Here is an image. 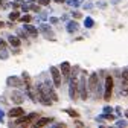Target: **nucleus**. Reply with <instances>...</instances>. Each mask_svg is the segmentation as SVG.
<instances>
[{
	"label": "nucleus",
	"mask_w": 128,
	"mask_h": 128,
	"mask_svg": "<svg viewBox=\"0 0 128 128\" xmlns=\"http://www.w3.org/2000/svg\"><path fill=\"white\" fill-rule=\"evenodd\" d=\"M37 101H40L43 105H52V99L49 93H47V88H46V84L44 82H38L37 84Z\"/></svg>",
	"instance_id": "f03ea898"
},
{
	"label": "nucleus",
	"mask_w": 128,
	"mask_h": 128,
	"mask_svg": "<svg viewBox=\"0 0 128 128\" xmlns=\"http://www.w3.org/2000/svg\"><path fill=\"white\" fill-rule=\"evenodd\" d=\"M50 23H58V18L56 17H50Z\"/></svg>",
	"instance_id": "2f4dec72"
},
{
	"label": "nucleus",
	"mask_w": 128,
	"mask_h": 128,
	"mask_svg": "<svg viewBox=\"0 0 128 128\" xmlns=\"http://www.w3.org/2000/svg\"><path fill=\"white\" fill-rule=\"evenodd\" d=\"M9 58V54L6 50V47L5 49H0V60H8Z\"/></svg>",
	"instance_id": "a211bd4d"
},
{
	"label": "nucleus",
	"mask_w": 128,
	"mask_h": 128,
	"mask_svg": "<svg viewBox=\"0 0 128 128\" xmlns=\"http://www.w3.org/2000/svg\"><path fill=\"white\" fill-rule=\"evenodd\" d=\"M8 41H9V44H11L12 47H18V46L22 44V41H20V38H18L17 35H9V37H8Z\"/></svg>",
	"instance_id": "ddd939ff"
},
{
	"label": "nucleus",
	"mask_w": 128,
	"mask_h": 128,
	"mask_svg": "<svg viewBox=\"0 0 128 128\" xmlns=\"http://www.w3.org/2000/svg\"><path fill=\"white\" fill-rule=\"evenodd\" d=\"M18 17H20V14H18L17 11H14V12H11V14H9V20H11V22L18 20Z\"/></svg>",
	"instance_id": "6ab92c4d"
},
{
	"label": "nucleus",
	"mask_w": 128,
	"mask_h": 128,
	"mask_svg": "<svg viewBox=\"0 0 128 128\" xmlns=\"http://www.w3.org/2000/svg\"><path fill=\"white\" fill-rule=\"evenodd\" d=\"M111 111H113V108H111V107H108V105L104 107V113H111Z\"/></svg>",
	"instance_id": "bb28decb"
},
{
	"label": "nucleus",
	"mask_w": 128,
	"mask_h": 128,
	"mask_svg": "<svg viewBox=\"0 0 128 128\" xmlns=\"http://www.w3.org/2000/svg\"><path fill=\"white\" fill-rule=\"evenodd\" d=\"M66 113L70 116V118H78L79 114H78V111H75V110H72V108H67L66 110Z\"/></svg>",
	"instance_id": "412c9836"
},
{
	"label": "nucleus",
	"mask_w": 128,
	"mask_h": 128,
	"mask_svg": "<svg viewBox=\"0 0 128 128\" xmlns=\"http://www.w3.org/2000/svg\"><path fill=\"white\" fill-rule=\"evenodd\" d=\"M29 9L35 11V12H38V11H40V6H37V5H29Z\"/></svg>",
	"instance_id": "393cba45"
},
{
	"label": "nucleus",
	"mask_w": 128,
	"mask_h": 128,
	"mask_svg": "<svg viewBox=\"0 0 128 128\" xmlns=\"http://www.w3.org/2000/svg\"><path fill=\"white\" fill-rule=\"evenodd\" d=\"M18 20H20L22 23H30V22H32V17H30L29 14H24V15H22Z\"/></svg>",
	"instance_id": "f3484780"
},
{
	"label": "nucleus",
	"mask_w": 128,
	"mask_h": 128,
	"mask_svg": "<svg viewBox=\"0 0 128 128\" xmlns=\"http://www.w3.org/2000/svg\"><path fill=\"white\" fill-rule=\"evenodd\" d=\"M23 98H24V96L22 94V92H12V101L15 104H22L23 102Z\"/></svg>",
	"instance_id": "4468645a"
},
{
	"label": "nucleus",
	"mask_w": 128,
	"mask_h": 128,
	"mask_svg": "<svg viewBox=\"0 0 128 128\" xmlns=\"http://www.w3.org/2000/svg\"><path fill=\"white\" fill-rule=\"evenodd\" d=\"M58 70H60V73L62 75L64 81H67V79H69V76H70V64H69L67 61H62Z\"/></svg>",
	"instance_id": "0eeeda50"
},
{
	"label": "nucleus",
	"mask_w": 128,
	"mask_h": 128,
	"mask_svg": "<svg viewBox=\"0 0 128 128\" xmlns=\"http://www.w3.org/2000/svg\"><path fill=\"white\" fill-rule=\"evenodd\" d=\"M81 76L78 78V96L82 101L88 98V86H87V72L86 70H79Z\"/></svg>",
	"instance_id": "f257e3e1"
},
{
	"label": "nucleus",
	"mask_w": 128,
	"mask_h": 128,
	"mask_svg": "<svg viewBox=\"0 0 128 128\" xmlns=\"http://www.w3.org/2000/svg\"><path fill=\"white\" fill-rule=\"evenodd\" d=\"M70 5H72L73 8H78V6L82 5V0H70Z\"/></svg>",
	"instance_id": "5701e85b"
},
{
	"label": "nucleus",
	"mask_w": 128,
	"mask_h": 128,
	"mask_svg": "<svg viewBox=\"0 0 128 128\" xmlns=\"http://www.w3.org/2000/svg\"><path fill=\"white\" fill-rule=\"evenodd\" d=\"M73 18H81V12L75 11V12H73Z\"/></svg>",
	"instance_id": "c85d7f7f"
},
{
	"label": "nucleus",
	"mask_w": 128,
	"mask_h": 128,
	"mask_svg": "<svg viewBox=\"0 0 128 128\" xmlns=\"http://www.w3.org/2000/svg\"><path fill=\"white\" fill-rule=\"evenodd\" d=\"M3 26H5V23H3V22H0V28H3Z\"/></svg>",
	"instance_id": "f704fd0d"
},
{
	"label": "nucleus",
	"mask_w": 128,
	"mask_h": 128,
	"mask_svg": "<svg viewBox=\"0 0 128 128\" xmlns=\"http://www.w3.org/2000/svg\"><path fill=\"white\" fill-rule=\"evenodd\" d=\"M22 114H24V110H23L22 107H14V108H11V111H9V116H11V118H18V116H22Z\"/></svg>",
	"instance_id": "f8f14e48"
},
{
	"label": "nucleus",
	"mask_w": 128,
	"mask_h": 128,
	"mask_svg": "<svg viewBox=\"0 0 128 128\" xmlns=\"http://www.w3.org/2000/svg\"><path fill=\"white\" fill-rule=\"evenodd\" d=\"M38 113H30L29 116H24V114H22V116H18V119H17V125H22V124H24V125H28L29 122H32V120H37L38 119Z\"/></svg>",
	"instance_id": "39448f33"
},
{
	"label": "nucleus",
	"mask_w": 128,
	"mask_h": 128,
	"mask_svg": "<svg viewBox=\"0 0 128 128\" xmlns=\"http://www.w3.org/2000/svg\"><path fill=\"white\" fill-rule=\"evenodd\" d=\"M50 75H52V79H54V86L58 88V87H61V73H60V70H58V67H50Z\"/></svg>",
	"instance_id": "423d86ee"
},
{
	"label": "nucleus",
	"mask_w": 128,
	"mask_h": 128,
	"mask_svg": "<svg viewBox=\"0 0 128 128\" xmlns=\"http://www.w3.org/2000/svg\"><path fill=\"white\" fill-rule=\"evenodd\" d=\"M5 47H6V41L3 38H0V49H5Z\"/></svg>",
	"instance_id": "a878e982"
},
{
	"label": "nucleus",
	"mask_w": 128,
	"mask_h": 128,
	"mask_svg": "<svg viewBox=\"0 0 128 128\" xmlns=\"http://www.w3.org/2000/svg\"><path fill=\"white\" fill-rule=\"evenodd\" d=\"M3 120H5V113L0 110V122H3Z\"/></svg>",
	"instance_id": "c756f323"
},
{
	"label": "nucleus",
	"mask_w": 128,
	"mask_h": 128,
	"mask_svg": "<svg viewBox=\"0 0 128 128\" xmlns=\"http://www.w3.org/2000/svg\"><path fill=\"white\" fill-rule=\"evenodd\" d=\"M116 126H119V128H125V126H126V120H125V119H119V120H116Z\"/></svg>",
	"instance_id": "4be33fe9"
},
{
	"label": "nucleus",
	"mask_w": 128,
	"mask_h": 128,
	"mask_svg": "<svg viewBox=\"0 0 128 128\" xmlns=\"http://www.w3.org/2000/svg\"><path fill=\"white\" fill-rule=\"evenodd\" d=\"M119 2V0H111V3H118Z\"/></svg>",
	"instance_id": "c9c22d12"
},
{
	"label": "nucleus",
	"mask_w": 128,
	"mask_h": 128,
	"mask_svg": "<svg viewBox=\"0 0 128 128\" xmlns=\"http://www.w3.org/2000/svg\"><path fill=\"white\" fill-rule=\"evenodd\" d=\"M44 84H46L47 93H49V96H50V99H52V102H56V101H58V94L55 93V90H54V87L50 86V82H49V81H46Z\"/></svg>",
	"instance_id": "1a4fd4ad"
},
{
	"label": "nucleus",
	"mask_w": 128,
	"mask_h": 128,
	"mask_svg": "<svg viewBox=\"0 0 128 128\" xmlns=\"http://www.w3.org/2000/svg\"><path fill=\"white\" fill-rule=\"evenodd\" d=\"M23 30H26V34H30V35H34V37H37V35H38L37 28H35V26H32V24H29V23H24Z\"/></svg>",
	"instance_id": "9b49d317"
},
{
	"label": "nucleus",
	"mask_w": 128,
	"mask_h": 128,
	"mask_svg": "<svg viewBox=\"0 0 128 128\" xmlns=\"http://www.w3.org/2000/svg\"><path fill=\"white\" fill-rule=\"evenodd\" d=\"M2 5H3V2H2V0H0V6H2Z\"/></svg>",
	"instance_id": "e433bc0d"
},
{
	"label": "nucleus",
	"mask_w": 128,
	"mask_h": 128,
	"mask_svg": "<svg viewBox=\"0 0 128 128\" xmlns=\"http://www.w3.org/2000/svg\"><path fill=\"white\" fill-rule=\"evenodd\" d=\"M22 9H23V12H28V11H29V5L23 3V5H22Z\"/></svg>",
	"instance_id": "cd10ccee"
},
{
	"label": "nucleus",
	"mask_w": 128,
	"mask_h": 128,
	"mask_svg": "<svg viewBox=\"0 0 128 128\" xmlns=\"http://www.w3.org/2000/svg\"><path fill=\"white\" fill-rule=\"evenodd\" d=\"M87 86H88V88H90V92L94 94V92H96V87H98V82H99V76H98V73L96 72H93V73H90V76H88V79H87Z\"/></svg>",
	"instance_id": "20e7f679"
},
{
	"label": "nucleus",
	"mask_w": 128,
	"mask_h": 128,
	"mask_svg": "<svg viewBox=\"0 0 128 128\" xmlns=\"http://www.w3.org/2000/svg\"><path fill=\"white\" fill-rule=\"evenodd\" d=\"M46 17H47V14H46V12H43V14H41V20H46Z\"/></svg>",
	"instance_id": "473e14b6"
},
{
	"label": "nucleus",
	"mask_w": 128,
	"mask_h": 128,
	"mask_svg": "<svg viewBox=\"0 0 128 128\" xmlns=\"http://www.w3.org/2000/svg\"><path fill=\"white\" fill-rule=\"evenodd\" d=\"M38 3H40V5H44V6H46V5H49V0H40Z\"/></svg>",
	"instance_id": "7c9ffc66"
},
{
	"label": "nucleus",
	"mask_w": 128,
	"mask_h": 128,
	"mask_svg": "<svg viewBox=\"0 0 128 128\" xmlns=\"http://www.w3.org/2000/svg\"><path fill=\"white\" fill-rule=\"evenodd\" d=\"M38 30H41L43 32V35L46 37V38H50V40H55V35H54V30H52V28L49 26V24H46V23H43L41 26H40V29Z\"/></svg>",
	"instance_id": "6e6552de"
},
{
	"label": "nucleus",
	"mask_w": 128,
	"mask_h": 128,
	"mask_svg": "<svg viewBox=\"0 0 128 128\" xmlns=\"http://www.w3.org/2000/svg\"><path fill=\"white\" fill-rule=\"evenodd\" d=\"M17 37H18V38H24V40H26V32H23V30H18V29H17Z\"/></svg>",
	"instance_id": "b1692460"
},
{
	"label": "nucleus",
	"mask_w": 128,
	"mask_h": 128,
	"mask_svg": "<svg viewBox=\"0 0 128 128\" xmlns=\"http://www.w3.org/2000/svg\"><path fill=\"white\" fill-rule=\"evenodd\" d=\"M8 84L14 86V87H22L23 86V79H20L18 76H9L8 78Z\"/></svg>",
	"instance_id": "9d476101"
},
{
	"label": "nucleus",
	"mask_w": 128,
	"mask_h": 128,
	"mask_svg": "<svg viewBox=\"0 0 128 128\" xmlns=\"http://www.w3.org/2000/svg\"><path fill=\"white\" fill-rule=\"evenodd\" d=\"M55 2H56V3H62V2H64V0H55Z\"/></svg>",
	"instance_id": "72a5a7b5"
},
{
	"label": "nucleus",
	"mask_w": 128,
	"mask_h": 128,
	"mask_svg": "<svg viewBox=\"0 0 128 128\" xmlns=\"http://www.w3.org/2000/svg\"><path fill=\"white\" fill-rule=\"evenodd\" d=\"M49 122H52V119H49V118H41V119L35 120V126H37V128H40V126H44V125H47Z\"/></svg>",
	"instance_id": "dca6fc26"
},
{
	"label": "nucleus",
	"mask_w": 128,
	"mask_h": 128,
	"mask_svg": "<svg viewBox=\"0 0 128 128\" xmlns=\"http://www.w3.org/2000/svg\"><path fill=\"white\" fill-rule=\"evenodd\" d=\"M66 28H67V32H70V34H75V32L79 29V24H78L76 22H69Z\"/></svg>",
	"instance_id": "2eb2a0df"
},
{
	"label": "nucleus",
	"mask_w": 128,
	"mask_h": 128,
	"mask_svg": "<svg viewBox=\"0 0 128 128\" xmlns=\"http://www.w3.org/2000/svg\"><path fill=\"white\" fill-rule=\"evenodd\" d=\"M93 24H94V22H93V18H90V17H87V18L84 20V26H86V28H93Z\"/></svg>",
	"instance_id": "aec40b11"
},
{
	"label": "nucleus",
	"mask_w": 128,
	"mask_h": 128,
	"mask_svg": "<svg viewBox=\"0 0 128 128\" xmlns=\"http://www.w3.org/2000/svg\"><path fill=\"white\" fill-rule=\"evenodd\" d=\"M111 94H113V78L107 76L105 78V87H104V99L107 102L111 99Z\"/></svg>",
	"instance_id": "7ed1b4c3"
}]
</instances>
